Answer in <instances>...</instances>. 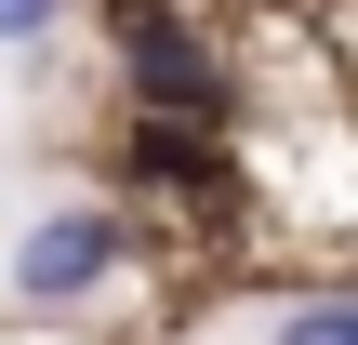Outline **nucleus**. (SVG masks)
Segmentation results:
<instances>
[{
    "instance_id": "nucleus-1",
    "label": "nucleus",
    "mask_w": 358,
    "mask_h": 345,
    "mask_svg": "<svg viewBox=\"0 0 358 345\" xmlns=\"http://www.w3.org/2000/svg\"><path fill=\"white\" fill-rule=\"evenodd\" d=\"M120 266H133V226H120V213H93V199H66V213H40V226L13 239V306L66 319V306H93Z\"/></svg>"
},
{
    "instance_id": "nucleus-2",
    "label": "nucleus",
    "mask_w": 358,
    "mask_h": 345,
    "mask_svg": "<svg viewBox=\"0 0 358 345\" xmlns=\"http://www.w3.org/2000/svg\"><path fill=\"white\" fill-rule=\"evenodd\" d=\"M120 53H133L146 120H173V133H213V120L239 106V80L213 66V40H199V27H173V13H120Z\"/></svg>"
},
{
    "instance_id": "nucleus-3",
    "label": "nucleus",
    "mask_w": 358,
    "mask_h": 345,
    "mask_svg": "<svg viewBox=\"0 0 358 345\" xmlns=\"http://www.w3.org/2000/svg\"><path fill=\"white\" fill-rule=\"evenodd\" d=\"M133 186H159V199H213V133L133 120Z\"/></svg>"
},
{
    "instance_id": "nucleus-4",
    "label": "nucleus",
    "mask_w": 358,
    "mask_h": 345,
    "mask_svg": "<svg viewBox=\"0 0 358 345\" xmlns=\"http://www.w3.org/2000/svg\"><path fill=\"white\" fill-rule=\"evenodd\" d=\"M266 345H358V306H292Z\"/></svg>"
},
{
    "instance_id": "nucleus-5",
    "label": "nucleus",
    "mask_w": 358,
    "mask_h": 345,
    "mask_svg": "<svg viewBox=\"0 0 358 345\" xmlns=\"http://www.w3.org/2000/svg\"><path fill=\"white\" fill-rule=\"evenodd\" d=\"M53 27H66V0H0V53H40Z\"/></svg>"
}]
</instances>
